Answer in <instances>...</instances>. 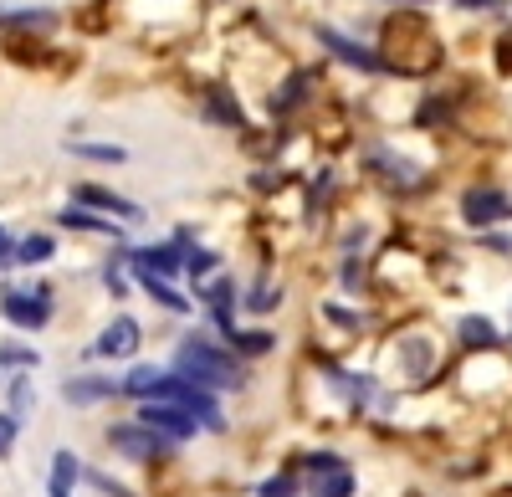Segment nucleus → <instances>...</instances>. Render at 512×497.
<instances>
[{
    "label": "nucleus",
    "instance_id": "nucleus-15",
    "mask_svg": "<svg viewBox=\"0 0 512 497\" xmlns=\"http://www.w3.org/2000/svg\"><path fill=\"white\" fill-rule=\"evenodd\" d=\"M205 108H210V118H216V123H231V129L241 123V103H236L226 88H210V93H205Z\"/></svg>",
    "mask_w": 512,
    "mask_h": 497
},
{
    "label": "nucleus",
    "instance_id": "nucleus-22",
    "mask_svg": "<svg viewBox=\"0 0 512 497\" xmlns=\"http://www.w3.org/2000/svg\"><path fill=\"white\" fill-rule=\"evenodd\" d=\"M497 67H502V72H512V31L497 41Z\"/></svg>",
    "mask_w": 512,
    "mask_h": 497
},
{
    "label": "nucleus",
    "instance_id": "nucleus-4",
    "mask_svg": "<svg viewBox=\"0 0 512 497\" xmlns=\"http://www.w3.org/2000/svg\"><path fill=\"white\" fill-rule=\"evenodd\" d=\"M0 318H6L11 328H47L52 323V293L47 287H6L0 293Z\"/></svg>",
    "mask_w": 512,
    "mask_h": 497
},
{
    "label": "nucleus",
    "instance_id": "nucleus-5",
    "mask_svg": "<svg viewBox=\"0 0 512 497\" xmlns=\"http://www.w3.org/2000/svg\"><path fill=\"white\" fill-rule=\"evenodd\" d=\"M139 426L159 431L164 441H190L200 421L190 416V410H180V405H164V400H144V405H139Z\"/></svg>",
    "mask_w": 512,
    "mask_h": 497
},
{
    "label": "nucleus",
    "instance_id": "nucleus-24",
    "mask_svg": "<svg viewBox=\"0 0 512 497\" xmlns=\"http://www.w3.org/2000/svg\"><path fill=\"white\" fill-rule=\"evenodd\" d=\"M410 497H420V492H410Z\"/></svg>",
    "mask_w": 512,
    "mask_h": 497
},
{
    "label": "nucleus",
    "instance_id": "nucleus-9",
    "mask_svg": "<svg viewBox=\"0 0 512 497\" xmlns=\"http://www.w3.org/2000/svg\"><path fill=\"white\" fill-rule=\"evenodd\" d=\"M72 200L82 205V211H108V216H123V221H139V216H144L134 200H123V195H113V190H103V185H77Z\"/></svg>",
    "mask_w": 512,
    "mask_h": 497
},
{
    "label": "nucleus",
    "instance_id": "nucleus-2",
    "mask_svg": "<svg viewBox=\"0 0 512 497\" xmlns=\"http://www.w3.org/2000/svg\"><path fill=\"white\" fill-rule=\"evenodd\" d=\"M349 492H354V472L338 457H308L303 467L262 482V497H349Z\"/></svg>",
    "mask_w": 512,
    "mask_h": 497
},
{
    "label": "nucleus",
    "instance_id": "nucleus-12",
    "mask_svg": "<svg viewBox=\"0 0 512 497\" xmlns=\"http://www.w3.org/2000/svg\"><path fill=\"white\" fill-rule=\"evenodd\" d=\"M67 231H93V236H123L113 221H103V216H93V211H82V205H67V211L57 216Z\"/></svg>",
    "mask_w": 512,
    "mask_h": 497
},
{
    "label": "nucleus",
    "instance_id": "nucleus-1",
    "mask_svg": "<svg viewBox=\"0 0 512 497\" xmlns=\"http://www.w3.org/2000/svg\"><path fill=\"white\" fill-rule=\"evenodd\" d=\"M384 72H405V77H425L441 67V41L420 16H395L384 26V52H379Z\"/></svg>",
    "mask_w": 512,
    "mask_h": 497
},
{
    "label": "nucleus",
    "instance_id": "nucleus-6",
    "mask_svg": "<svg viewBox=\"0 0 512 497\" xmlns=\"http://www.w3.org/2000/svg\"><path fill=\"white\" fill-rule=\"evenodd\" d=\"M108 446L113 451H123V457H134V462H154V457H169V446L175 441H164L159 431H149V426H113L108 431Z\"/></svg>",
    "mask_w": 512,
    "mask_h": 497
},
{
    "label": "nucleus",
    "instance_id": "nucleus-13",
    "mask_svg": "<svg viewBox=\"0 0 512 497\" xmlns=\"http://www.w3.org/2000/svg\"><path fill=\"white\" fill-rule=\"evenodd\" d=\"M134 277H139V287H144V293H149L154 303H164V308H175V313H185V308H190V303H185V298L175 293V287L164 282V277H149V272H134Z\"/></svg>",
    "mask_w": 512,
    "mask_h": 497
},
{
    "label": "nucleus",
    "instance_id": "nucleus-23",
    "mask_svg": "<svg viewBox=\"0 0 512 497\" xmlns=\"http://www.w3.org/2000/svg\"><path fill=\"white\" fill-rule=\"evenodd\" d=\"M461 6H472V11H477V6H492V0H461Z\"/></svg>",
    "mask_w": 512,
    "mask_h": 497
},
{
    "label": "nucleus",
    "instance_id": "nucleus-20",
    "mask_svg": "<svg viewBox=\"0 0 512 497\" xmlns=\"http://www.w3.org/2000/svg\"><path fill=\"white\" fill-rule=\"evenodd\" d=\"M26 410H31V380H16V385H11V416L21 421Z\"/></svg>",
    "mask_w": 512,
    "mask_h": 497
},
{
    "label": "nucleus",
    "instance_id": "nucleus-16",
    "mask_svg": "<svg viewBox=\"0 0 512 497\" xmlns=\"http://www.w3.org/2000/svg\"><path fill=\"white\" fill-rule=\"evenodd\" d=\"M67 149H72L77 159H98V164H123V159H128L118 144H82V139H72Z\"/></svg>",
    "mask_w": 512,
    "mask_h": 497
},
{
    "label": "nucleus",
    "instance_id": "nucleus-10",
    "mask_svg": "<svg viewBox=\"0 0 512 497\" xmlns=\"http://www.w3.org/2000/svg\"><path fill=\"white\" fill-rule=\"evenodd\" d=\"M318 41L333 52V57H344L349 67H359V72H384V62H379V52H369V47H359V41H349V36H338L333 26H318Z\"/></svg>",
    "mask_w": 512,
    "mask_h": 497
},
{
    "label": "nucleus",
    "instance_id": "nucleus-21",
    "mask_svg": "<svg viewBox=\"0 0 512 497\" xmlns=\"http://www.w3.org/2000/svg\"><path fill=\"white\" fill-rule=\"evenodd\" d=\"M16 262V241H11V231L0 226V267H11Z\"/></svg>",
    "mask_w": 512,
    "mask_h": 497
},
{
    "label": "nucleus",
    "instance_id": "nucleus-7",
    "mask_svg": "<svg viewBox=\"0 0 512 497\" xmlns=\"http://www.w3.org/2000/svg\"><path fill=\"white\" fill-rule=\"evenodd\" d=\"M461 216L472 221V226H497V221L512 216V200H507L502 190H492V185H487V190L477 185V190L461 195Z\"/></svg>",
    "mask_w": 512,
    "mask_h": 497
},
{
    "label": "nucleus",
    "instance_id": "nucleus-25",
    "mask_svg": "<svg viewBox=\"0 0 512 497\" xmlns=\"http://www.w3.org/2000/svg\"><path fill=\"white\" fill-rule=\"evenodd\" d=\"M0 457H6V451H0Z\"/></svg>",
    "mask_w": 512,
    "mask_h": 497
},
{
    "label": "nucleus",
    "instance_id": "nucleus-17",
    "mask_svg": "<svg viewBox=\"0 0 512 497\" xmlns=\"http://www.w3.org/2000/svg\"><path fill=\"white\" fill-rule=\"evenodd\" d=\"M461 339L472 344V349H492L497 344V328L487 318H461Z\"/></svg>",
    "mask_w": 512,
    "mask_h": 497
},
{
    "label": "nucleus",
    "instance_id": "nucleus-14",
    "mask_svg": "<svg viewBox=\"0 0 512 497\" xmlns=\"http://www.w3.org/2000/svg\"><path fill=\"white\" fill-rule=\"evenodd\" d=\"M52 252H57V241H52V236H41V231H36V236H26V241H16V262H21V267L47 262Z\"/></svg>",
    "mask_w": 512,
    "mask_h": 497
},
{
    "label": "nucleus",
    "instance_id": "nucleus-19",
    "mask_svg": "<svg viewBox=\"0 0 512 497\" xmlns=\"http://www.w3.org/2000/svg\"><path fill=\"white\" fill-rule=\"evenodd\" d=\"M231 344H236L241 354H267V349H272V334H231Z\"/></svg>",
    "mask_w": 512,
    "mask_h": 497
},
{
    "label": "nucleus",
    "instance_id": "nucleus-8",
    "mask_svg": "<svg viewBox=\"0 0 512 497\" xmlns=\"http://www.w3.org/2000/svg\"><path fill=\"white\" fill-rule=\"evenodd\" d=\"M139 339H144V334H139L134 318H113L103 334H98L93 354H98V359H134V354H139Z\"/></svg>",
    "mask_w": 512,
    "mask_h": 497
},
{
    "label": "nucleus",
    "instance_id": "nucleus-3",
    "mask_svg": "<svg viewBox=\"0 0 512 497\" xmlns=\"http://www.w3.org/2000/svg\"><path fill=\"white\" fill-rule=\"evenodd\" d=\"M175 375L205 385V390H236L241 385V369L231 354H221L216 344H205V339H185L180 354H175Z\"/></svg>",
    "mask_w": 512,
    "mask_h": 497
},
{
    "label": "nucleus",
    "instance_id": "nucleus-11",
    "mask_svg": "<svg viewBox=\"0 0 512 497\" xmlns=\"http://www.w3.org/2000/svg\"><path fill=\"white\" fill-rule=\"evenodd\" d=\"M113 395H118V380H98V375L67 380V400L72 405H98V400H113Z\"/></svg>",
    "mask_w": 512,
    "mask_h": 497
},
{
    "label": "nucleus",
    "instance_id": "nucleus-18",
    "mask_svg": "<svg viewBox=\"0 0 512 497\" xmlns=\"http://www.w3.org/2000/svg\"><path fill=\"white\" fill-rule=\"evenodd\" d=\"M36 349H21V344H0V364L6 369H36Z\"/></svg>",
    "mask_w": 512,
    "mask_h": 497
}]
</instances>
